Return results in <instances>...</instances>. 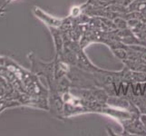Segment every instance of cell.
<instances>
[{"label": "cell", "mask_w": 146, "mask_h": 136, "mask_svg": "<svg viewBox=\"0 0 146 136\" xmlns=\"http://www.w3.org/2000/svg\"><path fill=\"white\" fill-rule=\"evenodd\" d=\"M106 103L109 105H112L113 107H117L121 109H125V110H129L131 108V105L132 103L128 101L126 98H123L122 96H110L107 98Z\"/></svg>", "instance_id": "cell-2"}, {"label": "cell", "mask_w": 146, "mask_h": 136, "mask_svg": "<svg viewBox=\"0 0 146 136\" xmlns=\"http://www.w3.org/2000/svg\"><path fill=\"white\" fill-rule=\"evenodd\" d=\"M113 23H114L115 26H116V27L119 29L123 30V29H126L128 27V23H127L126 20H124L123 18H121V17L115 18Z\"/></svg>", "instance_id": "cell-4"}, {"label": "cell", "mask_w": 146, "mask_h": 136, "mask_svg": "<svg viewBox=\"0 0 146 136\" xmlns=\"http://www.w3.org/2000/svg\"><path fill=\"white\" fill-rule=\"evenodd\" d=\"M113 52L118 58L122 59V60H126L128 58L127 50H124L123 48H117V49H113Z\"/></svg>", "instance_id": "cell-3"}, {"label": "cell", "mask_w": 146, "mask_h": 136, "mask_svg": "<svg viewBox=\"0 0 146 136\" xmlns=\"http://www.w3.org/2000/svg\"><path fill=\"white\" fill-rule=\"evenodd\" d=\"M123 126L126 129L128 133L132 134H138V135H145L146 131L143 126L142 123L139 118H134L132 120L128 119V121H125L123 123Z\"/></svg>", "instance_id": "cell-1"}, {"label": "cell", "mask_w": 146, "mask_h": 136, "mask_svg": "<svg viewBox=\"0 0 146 136\" xmlns=\"http://www.w3.org/2000/svg\"><path fill=\"white\" fill-rule=\"evenodd\" d=\"M140 121H141V123H142L143 124V126L144 127L145 131H146V113H142L140 115V117H139Z\"/></svg>", "instance_id": "cell-5"}]
</instances>
